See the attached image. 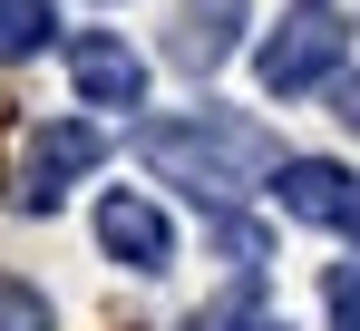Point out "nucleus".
Listing matches in <instances>:
<instances>
[{
	"mask_svg": "<svg viewBox=\"0 0 360 331\" xmlns=\"http://www.w3.org/2000/svg\"><path fill=\"white\" fill-rule=\"evenodd\" d=\"M136 156L156 166L166 185H185L195 205H234L253 175H273V137L253 117H224V108H195V117H146L136 127Z\"/></svg>",
	"mask_w": 360,
	"mask_h": 331,
	"instance_id": "obj_1",
	"label": "nucleus"
},
{
	"mask_svg": "<svg viewBox=\"0 0 360 331\" xmlns=\"http://www.w3.org/2000/svg\"><path fill=\"white\" fill-rule=\"evenodd\" d=\"M341 49H351V20H341L331 0H292L253 68H263L273 98H302V88H321V78H341Z\"/></svg>",
	"mask_w": 360,
	"mask_h": 331,
	"instance_id": "obj_2",
	"label": "nucleus"
},
{
	"mask_svg": "<svg viewBox=\"0 0 360 331\" xmlns=\"http://www.w3.org/2000/svg\"><path fill=\"white\" fill-rule=\"evenodd\" d=\"M273 195L292 224H321V234H360V175L331 156H283L273 166Z\"/></svg>",
	"mask_w": 360,
	"mask_h": 331,
	"instance_id": "obj_3",
	"label": "nucleus"
},
{
	"mask_svg": "<svg viewBox=\"0 0 360 331\" xmlns=\"http://www.w3.org/2000/svg\"><path fill=\"white\" fill-rule=\"evenodd\" d=\"M98 156H108V137H98L88 117L39 127V137H30V156H20V205H30V215H49V205H59V195H68V185H78Z\"/></svg>",
	"mask_w": 360,
	"mask_h": 331,
	"instance_id": "obj_4",
	"label": "nucleus"
},
{
	"mask_svg": "<svg viewBox=\"0 0 360 331\" xmlns=\"http://www.w3.org/2000/svg\"><path fill=\"white\" fill-rule=\"evenodd\" d=\"M98 244H108V254H117L127 273H166V263H176V224L156 215V205H146V195H108V205H98Z\"/></svg>",
	"mask_w": 360,
	"mask_h": 331,
	"instance_id": "obj_5",
	"label": "nucleus"
},
{
	"mask_svg": "<svg viewBox=\"0 0 360 331\" xmlns=\"http://www.w3.org/2000/svg\"><path fill=\"white\" fill-rule=\"evenodd\" d=\"M243 39V0H176V30H166V58L185 78H214Z\"/></svg>",
	"mask_w": 360,
	"mask_h": 331,
	"instance_id": "obj_6",
	"label": "nucleus"
},
{
	"mask_svg": "<svg viewBox=\"0 0 360 331\" xmlns=\"http://www.w3.org/2000/svg\"><path fill=\"white\" fill-rule=\"evenodd\" d=\"M68 78H78L88 108H136V98H146V58L127 49V39H108V30L68 39Z\"/></svg>",
	"mask_w": 360,
	"mask_h": 331,
	"instance_id": "obj_7",
	"label": "nucleus"
},
{
	"mask_svg": "<svg viewBox=\"0 0 360 331\" xmlns=\"http://www.w3.org/2000/svg\"><path fill=\"white\" fill-rule=\"evenodd\" d=\"M49 30H59L49 0H0V58H39V49H49Z\"/></svg>",
	"mask_w": 360,
	"mask_h": 331,
	"instance_id": "obj_8",
	"label": "nucleus"
},
{
	"mask_svg": "<svg viewBox=\"0 0 360 331\" xmlns=\"http://www.w3.org/2000/svg\"><path fill=\"white\" fill-rule=\"evenodd\" d=\"M195 331H283V322H263V312H253V282H243V292H224L214 312H195Z\"/></svg>",
	"mask_w": 360,
	"mask_h": 331,
	"instance_id": "obj_9",
	"label": "nucleus"
},
{
	"mask_svg": "<svg viewBox=\"0 0 360 331\" xmlns=\"http://www.w3.org/2000/svg\"><path fill=\"white\" fill-rule=\"evenodd\" d=\"M0 331H49V302L30 282H0Z\"/></svg>",
	"mask_w": 360,
	"mask_h": 331,
	"instance_id": "obj_10",
	"label": "nucleus"
},
{
	"mask_svg": "<svg viewBox=\"0 0 360 331\" xmlns=\"http://www.w3.org/2000/svg\"><path fill=\"white\" fill-rule=\"evenodd\" d=\"M331 331H360V263H331Z\"/></svg>",
	"mask_w": 360,
	"mask_h": 331,
	"instance_id": "obj_11",
	"label": "nucleus"
},
{
	"mask_svg": "<svg viewBox=\"0 0 360 331\" xmlns=\"http://www.w3.org/2000/svg\"><path fill=\"white\" fill-rule=\"evenodd\" d=\"M331 108H341V127H360V78H331Z\"/></svg>",
	"mask_w": 360,
	"mask_h": 331,
	"instance_id": "obj_12",
	"label": "nucleus"
}]
</instances>
